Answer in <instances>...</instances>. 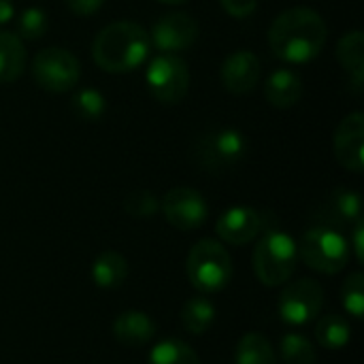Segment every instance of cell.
<instances>
[{
  "instance_id": "6da1fadb",
  "label": "cell",
  "mask_w": 364,
  "mask_h": 364,
  "mask_svg": "<svg viewBox=\"0 0 364 364\" xmlns=\"http://www.w3.org/2000/svg\"><path fill=\"white\" fill-rule=\"evenodd\" d=\"M328 38V28L322 15L309 6H294L275 17L269 28L271 51L290 64L316 60Z\"/></svg>"
},
{
  "instance_id": "ac0fdd59",
  "label": "cell",
  "mask_w": 364,
  "mask_h": 364,
  "mask_svg": "<svg viewBox=\"0 0 364 364\" xmlns=\"http://www.w3.org/2000/svg\"><path fill=\"white\" fill-rule=\"evenodd\" d=\"M156 335L151 318L143 311H124L113 322V337L128 348H141Z\"/></svg>"
},
{
  "instance_id": "836d02e7",
  "label": "cell",
  "mask_w": 364,
  "mask_h": 364,
  "mask_svg": "<svg viewBox=\"0 0 364 364\" xmlns=\"http://www.w3.org/2000/svg\"><path fill=\"white\" fill-rule=\"evenodd\" d=\"M160 2H166V4H183L188 0H160Z\"/></svg>"
},
{
  "instance_id": "30bf717a",
  "label": "cell",
  "mask_w": 364,
  "mask_h": 364,
  "mask_svg": "<svg viewBox=\"0 0 364 364\" xmlns=\"http://www.w3.org/2000/svg\"><path fill=\"white\" fill-rule=\"evenodd\" d=\"M160 209L166 218V222L183 232L196 230L205 224L209 209H207V200L203 198V194L194 188H173L164 194Z\"/></svg>"
},
{
  "instance_id": "e0dca14e",
  "label": "cell",
  "mask_w": 364,
  "mask_h": 364,
  "mask_svg": "<svg viewBox=\"0 0 364 364\" xmlns=\"http://www.w3.org/2000/svg\"><path fill=\"white\" fill-rule=\"evenodd\" d=\"M337 60L341 68L348 73L352 87L360 94L364 83V36L360 30H350L346 32L337 47H335Z\"/></svg>"
},
{
  "instance_id": "4fadbf2b",
  "label": "cell",
  "mask_w": 364,
  "mask_h": 364,
  "mask_svg": "<svg viewBox=\"0 0 364 364\" xmlns=\"http://www.w3.org/2000/svg\"><path fill=\"white\" fill-rule=\"evenodd\" d=\"M260 75H262V66H260V60L254 51H247V49H239V51H232L224 64H222V70H220V77H222V85L230 92V94H250L258 81H260Z\"/></svg>"
},
{
  "instance_id": "5bb4252c",
  "label": "cell",
  "mask_w": 364,
  "mask_h": 364,
  "mask_svg": "<svg viewBox=\"0 0 364 364\" xmlns=\"http://www.w3.org/2000/svg\"><path fill=\"white\" fill-rule=\"evenodd\" d=\"M262 215L252 207H232L215 224L218 237L228 245H245L262 232Z\"/></svg>"
},
{
  "instance_id": "ffe728a7",
  "label": "cell",
  "mask_w": 364,
  "mask_h": 364,
  "mask_svg": "<svg viewBox=\"0 0 364 364\" xmlns=\"http://www.w3.org/2000/svg\"><path fill=\"white\" fill-rule=\"evenodd\" d=\"M128 277V262L119 252L107 250L92 264V279L98 288L115 290Z\"/></svg>"
},
{
  "instance_id": "277c9868",
  "label": "cell",
  "mask_w": 364,
  "mask_h": 364,
  "mask_svg": "<svg viewBox=\"0 0 364 364\" xmlns=\"http://www.w3.org/2000/svg\"><path fill=\"white\" fill-rule=\"evenodd\" d=\"M296 260H299L296 241L284 230L264 232L254 250L256 277L269 288L284 286L292 277L296 269Z\"/></svg>"
},
{
  "instance_id": "8fae6325",
  "label": "cell",
  "mask_w": 364,
  "mask_h": 364,
  "mask_svg": "<svg viewBox=\"0 0 364 364\" xmlns=\"http://www.w3.org/2000/svg\"><path fill=\"white\" fill-rule=\"evenodd\" d=\"M198 21L188 13H168L156 21L149 38L151 45L164 53H177L190 49L198 38Z\"/></svg>"
},
{
  "instance_id": "4316f807",
  "label": "cell",
  "mask_w": 364,
  "mask_h": 364,
  "mask_svg": "<svg viewBox=\"0 0 364 364\" xmlns=\"http://www.w3.org/2000/svg\"><path fill=\"white\" fill-rule=\"evenodd\" d=\"M49 30V17L38 6H28L17 17V36L26 41H36Z\"/></svg>"
},
{
  "instance_id": "d4e9b609",
  "label": "cell",
  "mask_w": 364,
  "mask_h": 364,
  "mask_svg": "<svg viewBox=\"0 0 364 364\" xmlns=\"http://www.w3.org/2000/svg\"><path fill=\"white\" fill-rule=\"evenodd\" d=\"M73 113L81 119V122H98L105 111H107V98L96 90V87H83L77 90L73 100Z\"/></svg>"
},
{
  "instance_id": "2e32d148",
  "label": "cell",
  "mask_w": 364,
  "mask_h": 364,
  "mask_svg": "<svg viewBox=\"0 0 364 364\" xmlns=\"http://www.w3.org/2000/svg\"><path fill=\"white\" fill-rule=\"evenodd\" d=\"M303 96V79L290 68H277L264 81V98L275 109H290Z\"/></svg>"
},
{
  "instance_id": "f1b7e54d",
  "label": "cell",
  "mask_w": 364,
  "mask_h": 364,
  "mask_svg": "<svg viewBox=\"0 0 364 364\" xmlns=\"http://www.w3.org/2000/svg\"><path fill=\"white\" fill-rule=\"evenodd\" d=\"M160 209V200L149 190H132L124 198V211L132 218H151Z\"/></svg>"
},
{
  "instance_id": "603a6c76",
  "label": "cell",
  "mask_w": 364,
  "mask_h": 364,
  "mask_svg": "<svg viewBox=\"0 0 364 364\" xmlns=\"http://www.w3.org/2000/svg\"><path fill=\"white\" fill-rule=\"evenodd\" d=\"M215 322V305L205 299L196 296L190 299L181 309V324L190 335H205Z\"/></svg>"
},
{
  "instance_id": "1f68e13d",
  "label": "cell",
  "mask_w": 364,
  "mask_h": 364,
  "mask_svg": "<svg viewBox=\"0 0 364 364\" xmlns=\"http://www.w3.org/2000/svg\"><path fill=\"white\" fill-rule=\"evenodd\" d=\"M352 247L356 252V260L364 262V222L363 218L358 222H354V230H352Z\"/></svg>"
},
{
  "instance_id": "d6a6232c",
  "label": "cell",
  "mask_w": 364,
  "mask_h": 364,
  "mask_svg": "<svg viewBox=\"0 0 364 364\" xmlns=\"http://www.w3.org/2000/svg\"><path fill=\"white\" fill-rule=\"evenodd\" d=\"M13 15H15V4H13V0H0V26L6 23V21H11Z\"/></svg>"
},
{
  "instance_id": "4dcf8cb0",
  "label": "cell",
  "mask_w": 364,
  "mask_h": 364,
  "mask_svg": "<svg viewBox=\"0 0 364 364\" xmlns=\"http://www.w3.org/2000/svg\"><path fill=\"white\" fill-rule=\"evenodd\" d=\"M64 2L79 17H87V15L96 13L105 4V0H64Z\"/></svg>"
},
{
  "instance_id": "cb8c5ba5",
  "label": "cell",
  "mask_w": 364,
  "mask_h": 364,
  "mask_svg": "<svg viewBox=\"0 0 364 364\" xmlns=\"http://www.w3.org/2000/svg\"><path fill=\"white\" fill-rule=\"evenodd\" d=\"M147 364H200V358L186 341L164 339L154 346Z\"/></svg>"
},
{
  "instance_id": "7c38bea8",
  "label": "cell",
  "mask_w": 364,
  "mask_h": 364,
  "mask_svg": "<svg viewBox=\"0 0 364 364\" xmlns=\"http://www.w3.org/2000/svg\"><path fill=\"white\" fill-rule=\"evenodd\" d=\"M335 158L337 162L352 171H364V113H348L335 130Z\"/></svg>"
},
{
  "instance_id": "d6986e66",
  "label": "cell",
  "mask_w": 364,
  "mask_h": 364,
  "mask_svg": "<svg viewBox=\"0 0 364 364\" xmlns=\"http://www.w3.org/2000/svg\"><path fill=\"white\" fill-rule=\"evenodd\" d=\"M26 68V49L17 34L0 30V83H15Z\"/></svg>"
},
{
  "instance_id": "83f0119b",
  "label": "cell",
  "mask_w": 364,
  "mask_h": 364,
  "mask_svg": "<svg viewBox=\"0 0 364 364\" xmlns=\"http://www.w3.org/2000/svg\"><path fill=\"white\" fill-rule=\"evenodd\" d=\"M341 303L346 307V311L360 320L364 314V275L360 271L350 273L346 284H343V292H341Z\"/></svg>"
},
{
  "instance_id": "44dd1931",
  "label": "cell",
  "mask_w": 364,
  "mask_h": 364,
  "mask_svg": "<svg viewBox=\"0 0 364 364\" xmlns=\"http://www.w3.org/2000/svg\"><path fill=\"white\" fill-rule=\"evenodd\" d=\"M316 339L324 350H343L352 341V326L339 314H328L316 324Z\"/></svg>"
},
{
  "instance_id": "3957f363",
  "label": "cell",
  "mask_w": 364,
  "mask_h": 364,
  "mask_svg": "<svg viewBox=\"0 0 364 364\" xmlns=\"http://www.w3.org/2000/svg\"><path fill=\"white\" fill-rule=\"evenodd\" d=\"M186 271L190 284L198 292H220L232 279V258L220 241L200 239L188 254Z\"/></svg>"
},
{
  "instance_id": "52a82bcc",
  "label": "cell",
  "mask_w": 364,
  "mask_h": 364,
  "mask_svg": "<svg viewBox=\"0 0 364 364\" xmlns=\"http://www.w3.org/2000/svg\"><path fill=\"white\" fill-rule=\"evenodd\" d=\"M32 77L38 87L53 94H64L79 83L81 64L64 47H45L32 60Z\"/></svg>"
},
{
  "instance_id": "9c48e42d",
  "label": "cell",
  "mask_w": 364,
  "mask_h": 364,
  "mask_svg": "<svg viewBox=\"0 0 364 364\" xmlns=\"http://www.w3.org/2000/svg\"><path fill=\"white\" fill-rule=\"evenodd\" d=\"M324 305V290L318 282L303 277L296 282H290L277 301V311L284 322L292 326H303L309 324L311 320L318 318Z\"/></svg>"
},
{
  "instance_id": "7a4b0ae2",
  "label": "cell",
  "mask_w": 364,
  "mask_h": 364,
  "mask_svg": "<svg viewBox=\"0 0 364 364\" xmlns=\"http://www.w3.org/2000/svg\"><path fill=\"white\" fill-rule=\"evenodd\" d=\"M149 51V32L128 19L105 26L92 43V58L107 73H132L147 60Z\"/></svg>"
},
{
  "instance_id": "7402d4cb",
  "label": "cell",
  "mask_w": 364,
  "mask_h": 364,
  "mask_svg": "<svg viewBox=\"0 0 364 364\" xmlns=\"http://www.w3.org/2000/svg\"><path fill=\"white\" fill-rule=\"evenodd\" d=\"M237 364H277L275 350L271 341L260 333H247L239 339L237 352H235Z\"/></svg>"
},
{
  "instance_id": "f546056e",
  "label": "cell",
  "mask_w": 364,
  "mask_h": 364,
  "mask_svg": "<svg viewBox=\"0 0 364 364\" xmlns=\"http://www.w3.org/2000/svg\"><path fill=\"white\" fill-rule=\"evenodd\" d=\"M222 9L235 19H247L254 15L258 0H220Z\"/></svg>"
},
{
  "instance_id": "ba28073f",
  "label": "cell",
  "mask_w": 364,
  "mask_h": 364,
  "mask_svg": "<svg viewBox=\"0 0 364 364\" xmlns=\"http://www.w3.org/2000/svg\"><path fill=\"white\" fill-rule=\"evenodd\" d=\"M145 81L158 102L177 105L190 90V68L177 53H160L147 66Z\"/></svg>"
},
{
  "instance_id": "9a60e30c",
  "label": "cell",
  "mask_w": 364,
  "mask_h": 364,
  "mask_svg": "<svg viewBox=\"0 0 364 364\" xmlns=\"http://www.w3.org/2000/svg\"><path fill=\"white\" fill-rule=\"evenodd\" d=\"M316 215L322 222V226H331V228L354 224L363 218V198L354 190L337 188L326 196V200L320 205Z\"/></svg>"
},
{
  "instance_id": "5b68a950",
  "label": "cell",
  "mask_w": 364,
  "mask_h": 364,
  "mask_svg": "<svg viewBox=\"0 0 364 364\" xmlns=\"http://www.w3.org/2000/svg\"><path fill=\"white\" fill-rule=\"evenodd\" d=\"M296 247L303 262L322 275H337L350 262V241L331 226L309 228Z\"/></svg>"
},
{
  "instance_id": "8992f818",
  "label": "cell",
  "mask_w": 364,
  "mask_h": 364,
  "mask_svg": "<svg viewBox=\"0 0 364 364\" xmlns=\"http://www.w3.org/2000/svg\"><path fill=\"white\" fill-rule=\"evenodd\" d=\"M247 154V139L243 132L235 128H220L200 134L192 145V158L194 162L209 171V173H222L232 166H237Z\"/></svg>"
},
{
  "instance_id": "484cf974",
  "label": "cell",
  "mask_w": 364,
  "mask_h": 364,
  "mask_svg": "<svg viewBox=\"0 0 364 364\" xmlns=\"http://www.w3.org/2000/svg\"><path fill=\"white\" fill-rule=\"evenodd\" d=\"M279 352H282V360H284L286 364L318 363V354H316L314 343H311L307 337L296 335V333H288V335H284L282 346H279Z\"/></svg>"
}]
</instances>
